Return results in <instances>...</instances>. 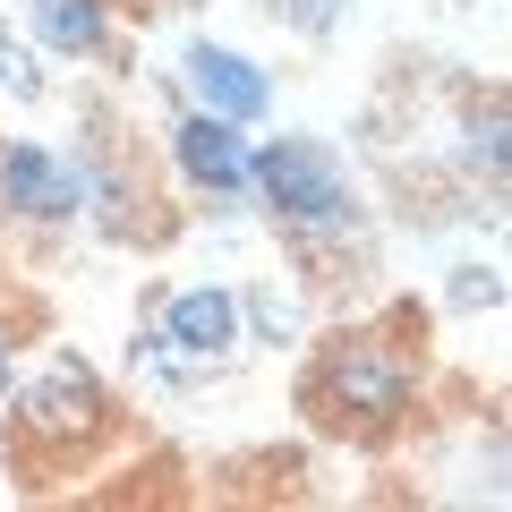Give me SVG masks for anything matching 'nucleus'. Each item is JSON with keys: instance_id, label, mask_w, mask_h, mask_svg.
Segmentation results:
<instances>
[{"instance_id": "nucleus-1", "label": "nucleus", "mask_w": 512, "mask_h": 512, "mask_svg": "<svg viewBox=\"0 0 512 512\" xmlns=\"http://www.w3.org/2000/svg\"><path fill=\"white\" fill-rule=\"evenodd\" d=\"M308 410L325 427H350V436H384L410 410V359L384 333H342L308 367Z\"/></svg>"}, {"instance_id": "nucleus-2", "label": "nucleus", "mask_w": 512, "mask_h": 512, "mask_svg": "<svg viewBox=\"0 0 512 512\" xmlns=\"http://www.w3.org/2000/svg\"><path fill=\"white\" fill-rule=\"evenodd\" d=\"M248 188L274 205L291 231H359V197H350L342 163H333L316 137H274V146L248 163Z\"/></svg>"}, {"instance_id": "nucleus-3", "label": "nucleus", "mask_w": 512, "mask_h": 512, "mask_svg": "<svg viewBox=\"0 0 512 512\" xmlns=\"http://www.w3.org/2000/svg\"><path fill=\"white\" fill-rule=\"evenodd\" d=\"M146 342L154 367H188V376H205V367H222L239 350V299L231 291H180L163 316H154V333H137Z\"/></svg>"}, {"instance_id": "nucleus-4", "label": "nucleus", "mask_w": 512, "mask_h": 512, "mask_svg": "<svg viewBox=\"0 0 512 512\" xmlns=\"http://www.w3.org/2000/svg\"><path fill=\"white\" fill-rule=\"evenodd\" d=\"M86 171L77 163H60V154H43V146H0V205L9 214H26V222H77L86 214Z\"/></svg>"}, {"instance_id": "nucleus-5", "label": "nucleus", "mask_w": 512, "mask_h": 512, "mask_svg": "<svg viewBox=\"0 0 512 512\" xmlns=\"http://www.w3.org/2000/svg\"><path fill=\"white\" fill-rule=\"evenodd\" d=\"M103 427V384L86 359H52L18 393V436H94Z\"/></svg>"}, {"instance_id": "nucleus-6", "label": "nucleus", "mask_w": 512, "mask_h": 512, "mask_svg": "<svg viewBox=\"0 0 512 512\" xmlns=\"http://www.w3.org/2000/svg\"><path fill=\"white\" fill-rule=\"evenodd\" d=\"M180 69H188V94H197V111H214V120H256V111L274 103V86L256 77V60L222 52V43H188Z\"/></svg>"}, {"instance_id": "nucleus-7", "label": "nucleus", "mask_w": 512, "mask_h": 512, "mask_svg": "<svg viewBox=\"0 0 512 512\" xmlns=\"http://www.w3.org/2000/svg\"><path fill=\"white\" fill-rule=\"evenodd\" d=\"M171 154H180V171L197 188H214V197H248V146H239V120L188 111V120L171 128Z\"/></svg>"}, {"instance_id": "nucleus-8", "label": "nucleus", "mask_w": 512, "mask_h": 512, "mask_svg": "<svg viewBox=\"0 0 512 512\" xmlns=\"http://www.w3.org/2000/svg\"><path fill=\"white\" fill-rule=\"evenodd\" d=\"M26 18H35V35L52 43V52H69V60L103 52V0H26Z\"/></svg>"}, {"instance_id": "nucleus-9", "label": "nucleus", "mask_w": 512, "mask_h": 512, "mask_svg": "<svg viewBox=\"0 0 512 512\" xmlns=\"http://www.w3.org/2000/svg\"><path fill=\"white\" fill-rule=\"evenodd\" d=\"M0 86L18 94V103H35V94H43V69L26 60V43L9 35V26H0Z\"/></svg>"}, {"instance_id": "nucleus-10", "label": "nucleus", "mask_w": 512, "mask_h": 512, "mask_svg": "<svg viewBox=\"0 0 512 512\" xmlns=\"http://www.w3.org/2000/svg\"><path fill=\"white\" fill-rule=\"evenodd\" d=\"M248 316H256V333H265V342L299 325V308H291V299H274V282H265V291H248Z\"/></svg>"}, {"instance_id": "nucleus-11", "label": "nucleus", "mask_w": 512, "mask_h": 512, "mask_svg": "<svg viewBox=\"0 0 512 512\" xmlns=\"http://www.w3.org/2000/svg\"><path fill=\"white\" fill-rule=\"evenodd\" d=\"M495 299H504L495 265H461V282H453V308H495Z\"/></svg>"}, {"instance_id": "nucleus-12", "label": "nucleus", "mask_w": 512, "mask_h": 512, "mask_svg": "<svg viewBox=\"0 0 512 512\" xmlns=\"http://www.w3.org/2000/svg\"><path fill=\"white\" fill-rule=\"evenodd\" d=\"M0 393H9V342H0Z\"/></svg>"}]
</instances>
